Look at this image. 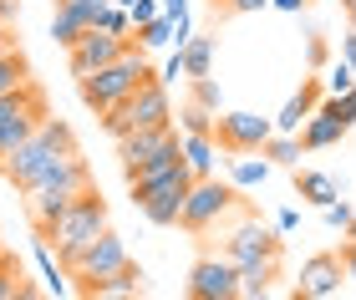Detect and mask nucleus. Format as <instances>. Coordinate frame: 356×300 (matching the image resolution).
Listing matches in <instances>:
<instances>
[{
  "instance_id": "obj_17",
  "label": "nucleus",
  "mask_w": 356,
  "mask_h": 300,
  "mask_svg": "<svg viewBox=\"0 0 356 300\" xmlns=\"http://www.w3.org/2000/svg\"><path fill=\"white\" fill-rule=\"evenodd\" d=\"M341 138H346V128H341V122H336L321 102H316V112L300 122V148H305V153H321V148H336Z\"/></svg>"
},
{
  "instance_id": "obj_46",
  "label": "nucleus",
  "mask_w": 356,
  "mask_h": 300,
  "mask_svg": "<svg viewBox=\"0 0 356 300\" xmlns=\"http://www.w3.org/2000/svg\"><path fill=\"white\" fill-rule=\"evenodd\" d=\"M112 6H122V10H127V6H133V0H112Z\"/></svg>"
},
{
  "instance_id": "obj_41",
  "label": "nucleus",
  "mask_w": 356,
  "mask_h": 300,
  "mask_svg": "<svg viewBox=\"0 0 356 300\" xmlns=\"http://www.w3.org/2000/svg\"><path fill=\"white\" fill-rule=\"evenodd\" d=\"M341 61H351V67H356V26L341 36Z\"/></svg>"
},
{
  "instance_id": "obj_20",
  "label": "nucleus",
  "mask_w": 356,
  "mask_h": 300,
  "mask_svg": "<svg viewBox=\"0 0 356 300\" xmlns=\"http://www.w3.org/2000/svg\"><path fill=\"white\" fill-rule=\"evenodd\" d=\"M296 199H305V203H321V209H326L331 199H341V183H336L331 173L305 168V173H296Z\"/></svg>"
},
{
  "instance_id": "obj_31",
  "label": "nucleus",
  "mask_w": 356,
  "mask_h": 300,
  "mask_svg": "<svg viewBox=\"0 0 356 300\" xmlns=\"http://www.w3.org/2000/svg\"><path fill=\"white\" fill-rule=\"evenodd\" d=\"M56 6H61V10H72V15H76V21H82L87 31H97V26H102V15H107V6H112V0H56Z\"/></svg>"
},
{
  "instance_id": "obj_44",
  "label": "nucleus",
  "mask_w": 356,
  "mask_h": 300,
  "mask_svg": "<svg viewBox=\"0 0 356 300\" xmlns=\"http://www.w3.org/2000/svg\"><path fill=\"white\" fill-rule=\"evenodd\" d=\"M6 46H15V36H10L6 26H0V51H6Z\"/></svg>"
},
{
  "instance_id": "obj_33",
  "label": "nucleus",
  "mask_w": 356,
  "mask_h": 300,
  "mask_svg": "<svg viewBox=\"0 0 356 300\" xmlns=\"http://www.w3.org/2000/svg\"><path fill=\"white\" fill-rule=\"evenodd\" d=\"M321 214H326V224H331V229H341V234H346V224L356 219V209H351V203H341V199H331Z\"/></svg>"
},
{
  "instance_id": "obj_12",
  "label": "nucleus",
  "mask_w": 356,
  "mask_h": 300,
  "mask_svg": "<svg viewBox=\"0 0 356 300\" xmlns=\"http://www.w3.org/2000/svg\"><path fill=\"white\" fill-rule=\"evenodd\" d=\"M127 41L133 36H112V31H87L76 46H67V67H72V76H87V72H97V67H107V61H118L122 51H127Z\"/></svg>"
},
{
  "instance_id": "obj_39",
  "label": "nucleus",
  "mask_w": 356,
  "mask_h": 300,
  "mask_svg": "<svg viewBox=\"0 0 356 300\" xmlns=\"http://www.w3.org/2000/svg\"><path fill=\"white\" fill-rule=\"evenodd\" d=\"M341 270H346V280H356V240L341 244Z\"/></svg>"
},
{
  "instance_id": "obj_34",
  "label": "nucleus",
  "mask_w": 356,
  "mask_h": 300,
  "mask_svg": "<svg viewBox=\"0 0 356 300\" xmlns=\"http://www.w3.org/2000/svg\"><path fill=\"white\" fill-rule=\"evenodd\" d=\"M102 31H112V36H133V21H127V10H122V6H107Z\"/></svg>"
},
{
  "instance_id": "obj_19",
  "label": "nucleus",
  "mask_w": 356,
  "mask_h": 300,
  "mask_svg": "<svg viewBox=\"0 0 356 300\" xmlns=\"http://www.w3.org/2000/svg\"><path fill=\"white\" fill-rule=\"evenodd\" d=\"M76 295H92V300H102V295H143V270L133 260L122 265V270H112V275H97V280H87Z\"/></svg>"
},
{
  "instance_id": "obj_26",
  "label": "nucleus",
  "mask_w": 356,
  "mask_h": 300,
  "mask_svg": "<svg viewBox=\"0 0 356 300\" xmlns=\"http://www.w3.org/2000/svg\"><path fill=\"white\" fill-rule=\"evenodd\" d=\"M133 41L143 46V51H163V46H173V15H153V21L133 26Z\"/></svg>"
},
{
  "instance_id": "obj_4",
  "label": "nucleus",
  "mask_w": 356,
  "mask_h": 300,
  "mask_svg": "<svg viewBox=\"0 0 356 300\" xmlns=\"http://www.w3.org/2000/svg\"><path fill=\"white\" fill-rule=\"evenodd\" d=\"M41 117H51L41 82H21L15 92H6V97H0V168H6V158L41 128Z\"/></svg>"
},
{
  "instance_id": "obj_6",
  "label": "nucleus",
  "mask_w": 356,
  "mask_h": 300,
  "mask_svg": "<svg viewBox=\"0 0 356 300\" xmlns=\"http://www.w3.org/2000/svg\"><path fill=\"white\" fill-rule=\"evenodd\" d=\"M118 158H122V173L173 163V158H184V138L173 133V122L168 128H133L127 138H118Z\"/></svg>"
},
{
  "instance_id": "obj_9",
  "label": "nucleus",
  "mask_w": 356,
  "mask_h": 300,
  "mask_svg": "<svg viewBox=\"0 0 356 300\" xmlns=\"http://www.w3.org/2000/svg\"><path fill=\"white\" fill-rule=\"evenodd\" d=\"M270 133H275V122L260 112H219L214 117V143L224 153H260Z\"/></svg>"
},
{
  "instance_id": "obj_10",
  "label": "nucleus",
  "mask_w": 356,
  "mask_h": 300,
  "mask_svg": "<svg viewBox=\"0 0 356 300\" xmlns=\"http://www.w3.org/2000/svg\"><path fill=\"white\" fill-rule=\"evenodd\" d=\"M341 285H346L341 255H311L300 265V280L290 285V295L296 300H331V295H341Z\"/></svg>"
},
{
  "instance_id": "obj_21",
  "label": "nucleus",
  "mask_w": 356,
  "mask_h": 300,
  "mask_svg": "<svg viewBox=\"0 0 356 300\" xmlns=\"http://www.w3.org/2000/svg\"><path fill=\"white\" fill-rule=\"evenodd\" d=\"M214 153H219L214 133H184V163L193 168V178H209V173H214Z\"/></svg>"
},
{
  "instance_id": "obj_40",
  "label": "nucleus",
  "mask_w": 356,
  "mask_h": 300,
  "mask_svg": "<svg viewBox=\"0 0 356 300\" xmlns=\"http://www.w3.org/2000/svg\"><path fill=\"white\" fill-rule=\"evenodd\" d=\"M296 224H300V209H280V219H275V229H280V234H290Z\"/></svg>"
},
{
  "instance_id": "obj_8",
  "label": "nucleus",
  "mask_w": 356,
  "mask_h": 300,
  "mask_svg": "<svg viewBox=\"0 0 356 300\" xmlns=\"http://www.w3.org/2000/svg\"><path fill=\"white\" fill-rule=\"evenodd\" d=\"M188 300H239V265L224 255H204L188 270Z\"/></svg>"
},
{
  "instance_id": "obj_27",
  "label": "nucleus",
  "mask_w": 356,
  "mask_h": 300,
  "mask_svg": "<svg viewBox=\"0 0 356 300\" xmlns=\"http://www.w3.org/2000/svg\"><path fill=\"white\" fill-rule=\"evenodd\" d=\"M21 82H31V61H26L21 46H6V51H0V97L15 92Z\"/></svg>"
},
{
  "instance_id": "obj_1",
  "label": "nucleus",
  "mask_w": 356,
  "mask_h": 300,
  "mask_svg": "<svg viewBox=\"0 0 356 300\" xmlns=\"http://www.w3.org/2000/svg\"><path fill=\"white\" fill-rule=\"evenodd\" d=\"M72 153H82V143H76V133H72V122H61V117H41V128H36L21 148L6 158V178L21 188V194H31L41 173L51 168V163H61V158H72Z\"/></svg>"
},
{
  "instance_id": "obj_13",
  "label": "nucleus",
  "mask_w": 356,
  "mask_h": 300,
  "mask_svg": "<svg viewBox=\"0 0 356 300\" xmlns=\"http://www.w3.org/2000/svg\"><path fill=\"white\" fill-rule=\"evenodd\" d=\"M122 107H127V122H133V128H168V122H173L168 87L158 82V76H148V82H143Z\"/></svg>"
},
{
  "instance_id": "obj_36",
  "label": "nucleus",
  "mask_w": 356,
  "mask_h": 300,
  "mask_svg": "<svg viewBox=\"0 0 356 300\" xmlns=\"http://www.w3.org/2000/svg\"><path fill=\"white\" fill-rule=\"evenodd\" d=\"M153 15H163V6H158V0H133V6H127V21H133V26L153 21Z\"/></svg>"
},
{
  "instance_id": "obj_2",
  "label": "nucleus",
  "mask_w": 356,
  "mask_h": 300,
  "mask_svg": "<svg viewBox=\"0 0 356 300\" xmlns=\"http://www.w3.org/2000/svg\"><path fill=\"white\" fill-rule=\"evenodd\" d=\"M148 76H158L153 61H148V51H143L138 41H127V51H122L118 61H107V67L76 76V92H82V102L92 107V112H107V107H118V102L133 97Z\"/></svg>"
},
{
  "instance_id": "obj_32",
  "label": "nucleus",
  "mask_w": 356,
  "mask_h": 300,
  "mask_svg": "<svg viewBox=\"0 0 356 300\" xmlns=\"http://www.w3.org/2000/svg\"><path fill=\"white\" fill-rule=\"evenodd\" d=\"M214 117H219V112H209V107H199V102H184V107H178L184 133H214Z\"/></svg>"
},
{
  "instance_id": "obj_35",
  "label": "nucleus",
  "mask_w": 356,
  "mask_h": 300,
  "mask_svg": "<svg viewBox=\"0 0 356 300\" xmlns=\"http://www.w3.org/2000/svg\"><path fill=\"white\" fill-rule=\"evenodd\" d=\"M326 87H331V92H346V87H356V67H351V61H336V67H331V76H326Z\"/></svg>"
},
{
  "instance_id": "obj_18",
  "label": "nucleus",
  "mask_w": 356,
  "mask_h": 300,
  "mask_svg": "<svg viewBox=\"0 0 356 300\" xmlns=\"http://www.w3.org/2000/svg\"><path fill=\"white\" fill-rule=\"evenodd\" d=\"M275 280H280V255L239 265V300H265L275 290Z\"/></svg>"
},
{
  "instance_id": "obj_15",
  "label": "nucleus",
  "mask_w": 356,
  "mask_h": 300,
  "mask_svg": "<svg viewBox=\"0 0 356 300\" xmlns=\"http://www.w3.org/2000/svg\"><path fill=\"white\" fill-rule=\"evenodd\" d=\"M72 203H76V194H67V188H31L26 214H31V224H36V240H51V229L61 224V214H67Z\"/></svg>"
},
{
  "instance_id": "obj_45",
  "label": "nucleus",
  "mask_w": 356,
  "mask_h": 300,
  "mask_svg": "<svg viewBox=\"0 0 356 300\" xmlns=\"http://www.w3.org/2000/svg\"><path fill=\"white\" fill-rule=\"evenodd\" d=\"M346 240H356V219H351V224H346Z\"/></svg>"
},
{
  "instance_id": "obj_11",
  "label": "nucleus",
  "mask_w": 356,
  "mask_h": 300,
  "mask_svg": "<svg viewBox=\"0 0 356 300\" xmlns=\"http://www.w3.org/2000/svg\"><path fill=\"white\" fill-rule=\"evenodd\" d=\"M122 265H127V244H122L112 229H102V234H97V240L82 249V260L72 265V280H76L72 290H82L87 280H97V275H112V270H122Z\"/></svg>"
},
{
  "instance_id": "obj_14",
  "label": "nucleus",
  "mask_w": 356,
  "mask_h": 300,
  "mask_svg": "<svg viewBox=\"0 0 356 300\" xmlns=\"http://www.w3.org/2000/svg\"><path fill=\"white\" fill-rule=\"evenodd\" d=\"M193 183V168L184 163V158H173V163H153V168H138V173H127V199H148L158 194V188H188Z\"/></svg>"
},
{
  "instance_id": "obj_7",
  "label": "nucleus",
  "mask_w": 356,
  "mask_h": 300,
  "mask_svg": "<svg viewBox=\"0 0 356 300\" xmlns=\"http://www.w3.org/2000/svg\"><path fill=\"white\" fill-rule=\"evenodd\" d=\"M270 255H285V240H280V229H270L260 224V219H239V224L224 234V260H234V265H250V260H270Z\"/></svg>"
},
{
  "instance_id": "obj_38",
  "label": "nucleus",
  "mask_w": 356,
  "mask_h": 300,
  "mask_svg": "<svg viewBox=\"0 0 356 300\" xmlns=\"http://www.w3.org/2000/svg\"><path fill=\"white\" fill-rule=\"evenodd\" d=\"M326 41H321V36H311V46H305V61H311V72H321V67H326Z\"/></svg>"
},
{
  "instance_id": "obj_29",
  "label": "nucleus",
  "mask_w": 356,
  "mask_h": 300,
  "mask_svg": "<svg viewBox=\"0 0 356 300\" xmlns=\"http://www.w3.org/2000/svg\"><path fill=\"white\" fill-rule=\"evenodd\" d=\"M265 6H270V0H209V21L224 26V21H234V15H254Z\"/></svg>"
},
{
  "instance_id": "obj_23",
  "label": "nucleus",
  "mask_w": 356,
  "mask_h": 300,
  "mask_svg": "<svg viewBox=\"0 0 356 300\" xmlns=\"http://www.w3.org/2000/svg\"><path fill=\"white\" fill-rule=\"evenodd\" d=\"M36 295H41V290L21 275V260L0 249V300H36Z\"/></svg>"
},
{
  "instance_id": "obj_5",
  "label": "nucleus",
  "mask_w": 356,
  "mask_h": 300,
  "mask_svg": "<svg viewBox=\"0 0 356 300\" xmlns=\"http://www.w3.org/2000/svg\"><path fill=\"white\" fill-rule=\"evenodd\" d=\"M234 203H239V188L234 183H219L214 173H209V178H193L178 224H184L188 234H209V229H219V219H229Z\"/></svg>"
},
{
  "instance_id": "obj_24",
  "label": "nucleus",
  "mask_w": 356,
  "mask_h": 300,
  "mask_svg": "<svg viewBox=\"0 0 356 300\" xmlns=\"http://www.w3.org/2000/svg\"><path fill=\"white\" fill-rule=\"evenodd\" d=\"M260 153L270 158V168H296L305 148H300V138H296V133H270L265 143H260Z\"/></svg>"
},
{
  "instance_id": "obj_28",
  "label": "nucleus",
  "mask_w": 356,
  "mask_h": 300,
  "mask_svg": "<svg viewBox=\"0 0 356 300\" xmlns=\"http://www.w3.org/2000/svg\"><path fill=\"white\" fill-rule=\"evenodd\" d=\"M188 102L209 107V112H224V87L214 82V72L209 76H188Z\"/></svg>"
},
{
  "instance_id": "obj_37",
  "label": "nucleus",
  "mask_w": 356,
  "mask_h": 300,
  "mask_svg": "<svg viewBox=\"0 0 356 300\" xmlns=\"http://www.w3.org/2000/svg\"><path fill=\"white\" fill-rule=\"evenodd\" d=\"M158 82H163V87H173V82H188V76H184V56H178V46H173V56L163 61V72H158Z\"/></svg>"
},
{
  "instance_id": "obj_3",
  "label": "nucleus",
  "mask_w": 356,
  "mask_h": 300,
  "mask_svg": "<svg viewBox=\"0 0 356 300\" xmlns=\"http://www.w3.org/2000/svg\"><path fill=\"white\" fill-rule=\"evenodd\" d=\"M107 229V199L97 194V188H87V194H76V203L67 214H61V224L51 229V244H56V260L67 265V275H72V265L82 260V249L97 240V234Z\"/></svg>"
},
{
  "instance_id": "obj_25",
  "label": "nucleus",
  "mask_w": 356,
  "mask_h": 300,
  "mask_svg": "<svg viewBox=\"0 0 356 300\" xmlns=\"http://www.w3.org/2000/svg\"><path fill=\"white\" fill-rule=\"evenodd\" d=\"M270 178V158L260 153H234V163H229V183L234 188H254V183H265Z\"/></svg>"
},
{
  "instance_id": "obj_42",
  "label": "nucleus",
  "mask_w": 356,
  "mask_h": 300,
  "mask_svg": "<svg viewBox=\"0 0 356 300\" xmlns=\"http://www.w3.org/2000/svg\"><path fill=\"white\" fill-rule=\"evenodd\" d=\"M270 6H280V10H305V0H270Z\"/></svg>"
},
{
  "instance_id": "obj_43",
  "label": "nucleus",
  "mask_w": 356,
  "mask_h": 300,
  "mask_svg": "<svg viewBox=\"0 0 356 300\" xmlns=\"http://www.w3.org/2000/svg\"><path fill=\"white\" fill-rule=\"evenodd\" d=\"M341 10H346V21L356 26V0H341Z\"/></svg>"
},
{
  "instance_id": "obj_16",
  "label": "nucleus",
  "mask_w": 356,
  "mask_h": 300,
  "mask_svg": "<svg viewBox=\"0 0 356 300\" xmlns=\"http://www.w3.org/2000/svg\"><path fill=\"white\" fill-rule=\"evenodd\" d=\"M316 102H321V76H305L300 92L280 107V117H275V133H300V122L316 112Z\"/></svg>"
},
{
  "instance_id": "obj_22",
  "label": "nucleus",
  "mask_w": 356,
  "mask_h": 300,
  "mask_svg": "<svg viewBox=\"0 0 356 300\" xmlns=\"http://www.w3.org/2000/svg\"><path fill=\"white\" fill-rule=\"evenodd\" d=\"M178 56H184V76H209L214 72V36H199V31H193V36L178 46Z\"/></svg>"
},
{
  "instance_id": "obj_30",
  "label": "nucleus",
  "mask_w": 356,
  "mask_h": 300,
  "mask_svg": "<svg viewBox=\"0 0 356 300\" xmlns=\"http://www.w3.org/2000/svg\"><path fill=\"white\" fill-rule=\"evenodd\" d=\"M82 36H87V26L76 21L72 10H61V6H56V10H51V41H56V46H76Z\"/></svg>"
}]
</instances>
